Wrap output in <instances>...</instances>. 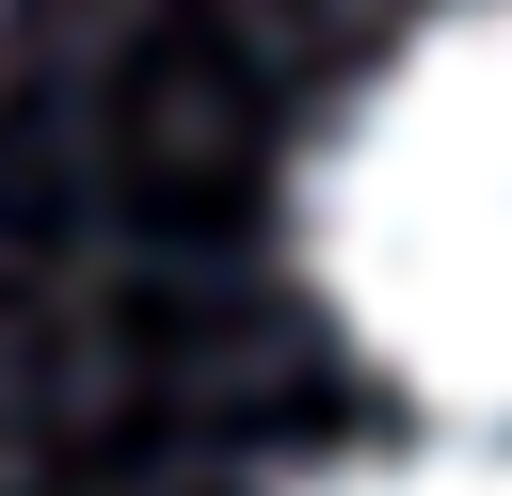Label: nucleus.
I'll use <instances>...</instances> for the list:
<instances>
[{
    "label": "nucleus",
    "mask_w": 512,
    "mask_h": 496,
    "mask_svg": "<svg viewBox=\"0 0 512 496\" xmlns=\"http://www.w3.org/2000/svg\"><path fill=\"white\" fill-rule=\"evenodd\" d=\"M336 336L448 432H512V0L432 16L304 176Z\"/></svg>",
    "instance_id": "obj_1"
},
{
    "label": "nucleus",
    "mask_w": 512,
    "mask_h": 496,
    "mask_svg": "<svg viewBox=\"0 0 512 496\" xmlns=\"http://www.w3.org/2000/svg\"><path fill=\"white\" fill-rule=\"evenodd\" d=\"M304 496H512V432H432V448H368Z\"/></svg>",
    "instance_id": "obj_2"
}]
</instances>
